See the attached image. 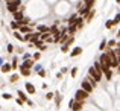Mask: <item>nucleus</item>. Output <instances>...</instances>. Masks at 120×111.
<instances>
[{"instance_id":"1","label":"nucleus","mask_w":120,"mask_h":111,"mask_svg":"<svg viewBox=\"0 0 120 111\" xmlns=\"http://www.w3.org/2000/svg\"><path fill=\"white\" fill-rule=\"evenodd\" d=\"M21 8V0H6V9L8 12L14 14Z\"/></svg>"},{"instance_id":"2","label":"nucleus","mask_w":120,"mask_h":111,"mask_svg":"<svg viewBox=\"0 0 120 111\" xmlns=\"http://www.w3.org/2000/svg\"><path fill=\"white\" fill-rule=\"evenodd\" d=\"M88 76H90V78H93L94 81L96 82H100L102 81V73H100L99 70H96V69H94V65H91L90 69H88Z\"/></svg>"},{"instance_id":"3","label":"nucleus","mask_w":120,"mask_h":111,"mask_svg":"<svg viewBox=\"0 0 120 111\" xmlns=\"http://www.w3.org/2000/svg\"><path fill=\"white\" fill-rule=\"evenodd\" d=\"M99 62L102 65H105V67H109V69H111V59H109V56H108V53H106V52H102V53H100Z\"/></svg>"},{"instance_id":"4","label":"nucleus","mask_w":120,"mask_h":111,"mask_svg":"<svg viewBox=\"0 0 120 111\" xmlns=\"http://www.w3.org/2000/svg\"><path fill=\"white\" fill-rule=\"evenodd\" d=\"M90 96V93H87L85 90H82V88H79V90H76V93H75V100H82V102H85V99Z\"/></svg>"},{"instance_id":"5","label":"nucleus","mask_w":120,"mask_h":111,"mask_svg":"<svg viewBox=\"0 0 120 111\" xmlns=\"http://www.w3.org/2000/svg\"><path fill=\"white\" fill-rule=\"evenodd\" d=\"M81 88H82V90H85V91H87V93H93V90H94L93 84H91V82L88 81L87 78H85L84 81L81 82Z\"/></svg>"},{"instance_id":"6","label":"nucleus","mask_w":120,"mask_h":111,"mask_svg":"<svg viewBox=\"0 0 120 111\" xmlns=\"http://www.w3.org/2000/svg\"><path fill=\"white\" fill-rule=\"evenodd\" d=\"M68 107H70V110L71 111H81L82 108H84V102H82V100H71V102H70V105H68Z\"/></svg>"},{"instance_id":"7","label":"nucleus","mask_w":120,"mask_h":111,"mask_svg":"<svg viewBox=\"0 0 120 111\" xmlns=\"http://www.w3.org/2000/svg\"><path fill=\"white\" fill-rule=\"evenodd\" d=\"M34 46H35L37 49L40 50V52H44V50L47 49V46H46V41H43L41 38H40L38 41H35V43H34Z\"/></svg>"},{"instance_id":"8","label":"nucleus","mask_w":120,"mask_h":111,"mask_svg":"<svg viewBox=\"0 0 120 111\" xmlns=\"http://www.w3.org/2000/svg\"><path fill=\"white\" fill-rule=\"evenodd\" d=\"M23 9H24V8H23V6H21V8L18 9L17 12H14V14H12V15H14V20H15V21H21V20H23V18H24Z\"/></svg>"},{"instance_id":"9","label":"nucleus","mask_w":120,"mask_h":111,"mask_svg":"<svg viewBox=\"0 0 120 111\" xmlns=\"http://www.w3.org/2000/svg\"><path fill=\"white\" fill-rule=\"evenodd\" d=\"M24 88H26V93H29V94H35L37 93L35 85L30 84V82H26V84H24Z\"/></svg>"},{"instance_id":"10","label":"nucleus","mask_w":120,"mask_h":111,"mask_svg":"<svg viewBox=\"0 0 120 111\" xmlns=\"http://www.w3.org/2000/svg\"><path fill=\"white\" fill-rule=\"evenodd\" d=\"M82 52H84V49H82V47H79V46H76V47H75V49L70 52V58H76V56L82 55Z\"/></svg>"},{"instance_id":"11","label":"nucleus","mask_w":120,"mask_h":111,"mask_svg":"<svg viewBox=\"0 0 120 111\" xmlns=\"http://www.w3.org/2000/svg\"><path fill=\"white\" fill-rule=\"evenodd\" d=\"M0 72H2V73H9V72H12L11 62H5V64H2V65H0Z\"/></svg>"},{"instance_id":"12","label":"nucleus","mask_w":120,"mask_h":111,"mask_svg":"<svg viewBox=\"0 0 120 111\" xmlns=\"http://www.w3.org/2000/svg\"><path fill=\"white\" fill-rule=\"evenodd\" d=\"M34 65H35V61H34L32 58H30V59H26V61L21 62V67H26V69H32Z\"/></svg>"},{"instance_id":"13","label":"nucleus","mask_w":120,"mask_h":111,"mask_svg":"<svg viewBox=\"0 0 120 111\" xmlns=\"http://www.w3.org/2000/svg\"><path fill=\"white\" fill-rule=\"evenodd\" d=\"M76 31H78V26H76V24H68V27H67V34H68V35L73 37L75 34H76Z\"/></svg>"},{"instance_id":"14","label":"nucleus","mask_w":120,"mask_h":111,"mask_svg":"<svg viewBox=\"0 0 120 111\" xmlns=\"http://www.w3.org/2000/svg\"><path fill=\"white\" fill-rule=\"evenodd\" d=\"M18 31H20V32L23 34V35H26V34H30V32H34V31H32V27H30L29 24H27V26H20V29H18Z\"/></svg>"},{"instance_id":"15","label":"nucleus","mask_w":120,"mask_h":111,"mask_svg":"<svg viewBox=\"0 0 120 111\" xmlns=\"http://www.w3.org/2000/svg\"><path fill=\"white\" fill-rule=\"evenodd\" d=\"M20 69V75L21 76H30V73H32V70H30V69H26V67H18Z\"/></svg>"},{"instance_id":"16","label":"nucleus","mask_w":120,"mask_h":111,"mask_svg":"<svg viewBox=\"0 0 120 111\" xmlns=\"http://www.w3.org/2000/svg\"><path fill=\"white\" fill-rule=\"evenodd\" d=\"M12 35H14V38H15V40H18V41H23V43H24V35L20 32V31H14V34H12Z\"/></svg>"},{"instance_id":"17","label":"nucleus","mask_w":120,"mask_h":111,"mask_svg":"<svg viewBox=\"0 0 120 111\" xmlns=\"http://www.w3.org/2000/svg\"><path fill=\"white\" fill-rule=\"evenodd\" d=\"M94 15H96V11H94V9H91V11H90V12H88V14L84 17V18H85V21H87V23H90V21L93 20Z\"/></svg>"},{"instance_id":"18","label":"nucleus","mask_w":120,"mask_h":111,"mask_svg":"<svg viewBox=\"0 0 120 111\" xmlns=\"http://www.w3.org/2000/svg\"><path fill=\"white\" fill-rule=\"evenodd\" d=\"M37 29H38V32H41V34H47V32L50 31V27H49V26H46V24H40Z\"/></svg>"},{"instance_id":"19","label":"nucleus","mask_w":120,"mask_h":111,"mask_svg":"<svg viewBox=\"0 0 120 111\" xmlns=\"http://www.w3.org/2000/svg\"><path fill=\"white\" fill-rule=\"evenodd\" d=\"M106 47H108V41L102 40V41H100V44H99V50H100V52H105Z\"/></svg>"},{"instance_id":"20","label":"nucleus","mask_w":120,"mask_h":111,"mask_svg":"<svg viewBox=\"0 0 120 111\" xmlns=\"http://www.w3.org/2000/svg\"><path fill=\"white\" fill-rule=\"evenodd\" d=\"M84 23H85V18L84 17H78V21H76L78 29H82V27H84Z\"/></svg>"},{"instance_id":"21","label":"nucleus","mask_w":120,"mask_h":111,"mask_svg":"<svg viewBox=\"0 0 120 111\" xmlns=\"http://www.w3.org/2000/svg\"><path fill=\"white\" fill-rule=\"evenodd\" d=\"M116 46H117V40L112 38V40L108 41V47H106V49H116Z\"/></svg>"},{"instance_id":"22","label":"nucleus","mask_w":120,"mask_h":111,"mask_svg":"<svg viewBox=\"0 0 120 111\" xmlns=\"http://www.w3.org/2000/svg\"><path fill=\"white\" fill-rule=\"evenodd\" d=\"M9 26H11L12 31H18V29H20V23H18V21H15V20H12Z\"/></svg>"},{"instance_id":"23","label":"nucleus","mask_w":120,"mask_h":111,"mask_svg":"<svg viewBox=\"0 0 120 111\" xmlns=\"http://www.w3.org/2000/svg\"><path fill=\"white\" fill-rule=\"evenodd\" d=\"M11 65H12V70H17V69H18V58H17V56H14V58H12Z\"/></svg>"},{"instance_id":"24","label":"nucleus","mask_w":120,"mask_h":111,"mask_svg":"<svg viewBox=\"0 0 120 111\" xmlns=\"http://www.w3.org/2000/svg\"><path fill=\"white\" fill-rule=\"evenodd\" d=\"M17 94H18V97H20L21 100H24V102H27V100H29V99H27V96H26V93H24V91L18 90V91H17Z\"/></svg>"},{"instance_id":"25","label":"nucleus","mask_w":120,"mask_h":111,"mask_svg":"<svg viewBox=\"0 0 120 111\" xmlns=\"http://www.w3.org/2000/svg\"><path fill=\"white\" fill-rule=\"evenodd\" d=\"M18 79H20V75H18V73H14V75H11V78H9V82H11V84H15Z\"/></svg>"},{"instance_id":"26","label":"nucleus","mask_w":120,"mask_h":111,"mask_svg":"<svg viewBox=\"0 0 120 111\" xmlns=\"http://www.w3.org/2000/svg\"><path fill=\"white\" fill-rule=\"evenodd\" d=\"M78 17H79V15H78V14H75V15H71V17L70 18H68V24H76V21H78Z\"/></svg>"},{"instance_id":"27","label":"nucleus","mask_w":120,"mask_h":111,"mask_svg":"<svg viewBox=\"0 0 120 111\" xmlns=\"http://www.w3.org/2000/svg\"><path fill=\"white\" fill-rule=\"evenodd\" d=\"M82 2L85 3V6H87V8L93 9V5H94V2H96V0H82Z\"/></svg>"},{"instance_id":"28","label":"nucleus","mask_w":120,"mask_h":111,"mask_svg":"<svg viewBox=\"0 0 120 111\" xmlns=\"http://www.w3.org/2000/svg\"><path fill=\"white\" fill-rule=\"evenodd\" d=\"M105 27L106 29H112V27H114V20H106Z\"/></svg>"},{"instance_id":"29","label":"nucleus","mask_w":120,"mask_h":111,"mask_svg":"<svg viewBox=\"0 0 120 111\" xmlns=\"http://www.w3.org/2000/svg\"><path fill=\"white\" fill-rule=\"evenodd\" d=\"M32 59H34V61H40V59H41V52H40V50L32 55Z\"/></svg>"},{"instance_id":"30","label":"nucleus","mask_w":120,"mask_h":111,"mask_svg":"<svg viewBox=\"0 0 120 111\" xmlns=\"http://www.w3.org/2000/svg\"><path fill=\"white\" fill-rule=\"evenodd\" d=\"M70 76H71V78H76V76H78V67H71Z\"/></svg>"},{"instance_id":"31","label":"nucleus","mask_w":120,"mask_h":111,"mask_svg":"<svg viewBox=\"0 0 120 111\" xmlns=\"http://www.w3.org/2000/svg\"><path fill=\"white\" fill-rule=\"evenodd\" d=\"M112 20H114V26H117V24L120 23V12H117V14H116V17L112 18Z\"/></svg>"},{"instance_id":"32","label":"nucleus","mask_w":120,"mask_h":111,"mask_svg":"<svg viewBox=\"0 0 120 111\" xmlns=\"http://www.w3.org/2000/svg\"><path fill=\"white\" fill-rule=\"evenodd\" d=\"M68 49H70V46H67V44H62V46H61V52L62 53H67Z\"/></svg>"},{"instance_id":"33","label":"nucleus","mask_w":120,"mask_h":111,"mask_svg":"<svg viewBox=\"0 0 120 111\" xmlns=\"http://www.w3.org/2000/svg\"><path fill=\"white\" fill-rule=\"evenodd\" d=\"M61 99H62V96H61V94H56V96H55V102H56V107H59V103H61Z\"/></svg>"},{"instance_id":"34","label":"nucleus","mask_w":120,"mask_h":111,"mask_svg":"<svg viewBox=\"0 0 120 111\" xmlns=\"http://www.w3.org/2000/svg\"><path fill=\"white\" fill-rule=\"evenodd\" d=\"M37 73H38L40 78H44V76H46V70H44V69H40V70L37 72Z\"/></svg>"},{"instance_id":"35","label":"nucleus","mask_w":120,"mask_h":111,"mask_svg":"<svg viewBox=\"0 0 120 111\" xmlns=\"http://www.w3.org/2000/svg\"><path fill=\"white\" fill-rule=\"evenodd\" d=\"M2 97H3V99H6V100H11V99H12V96H11L9 93H3Z\"/></svg>"},{"instance_id":"36","label":"nucleus","mask_w":120,"mask_h":111,"mask_svg":"<svg viewBox=\"0 0 120 111\" xmlns=\"http://www.w3.org/2000/svg\"><path fill=\"white\" fill-rule=\"evenodd\" d=\"M53 97H55V93H47V94H46V99H47V100H52Z\"/></svg>"},{"instance_id":"37","label":"nucleus","mask_w":120,"mask_h":111,"mask_svg":"<svg viewBox=\"0 0 120 111\" xmlns=\"http://www.w3.org/2000/svg\"><path fill=\"white\" fill-rule=\"evenodd\" d=\"M6 50H8L9 53H12L14 52V46H12V44H8V46H6Z\"/></svg>"},{"instance_id":"38","label":"nucleus","mask_w":120,"mask_h":111,"mask_svg":"<svg viewBox=\"0 0 120 111\" xmlns=\"http://www.w3.org/2000/svg\"><path fill=\"white\" fill-rule=\"evenodd\" d=\"M32 58V55H30V53H24L23 55V61H26V59H30Z\"/></svg>"},{"instance_id":"39","label":"nucleus","mask_w":120,"mask_h":111,"mask_svg":"<svg viewBox=\"0 0 120 111\" xmlns=\"http://www.w3.org/2000/svg\"><path fill=\"white\" fill-rule=\"evenodd\" d=\"M15 102H17V105H23V103H24V100H21L20 97H17V99H15Z\"/></svg>"},{"instance_id":"40","label":"nucleus","mask_w":120,"mask_h":111,"mask_svg":"<svg viewBox=\"0 0 120 111\" xmlns=\"http://www.w3.org/2000/svg\"><path fill=\"white\" fill-rule=\"evenodd\" d=\"M67 72H68V69H67V67H62V69H61V73H62V75L67 73Z\"/></svg>"},{"instance_id":"41","label":"nucleus","mask_w":120,"mask_h":111,"mask_svg":"<svg viewBox=\"0 0 120 111\" xmlns=\"http://www.w3.org/2000/svg\"><path fill=\"white\" fill-rule=\"evenodd\" d=\"M40 69H43V67H41V65H35V67H34V70H35V72H38Z\"/></svg>"},{"instance_id":"42","label":"nucleus","mask_w":120,"mask_h":111,"mask_svg":"<svg viewBox=\"0 0 120 111\" xmlns=\"http://www.w3.org/2000/svg\"><path fill=\"white\" fill-rule=\"evenodd\" d=\"M26 103H27V105H29V107H34V102H32V100H27Z\"/></svg>"},{"instance_id":"43","label":"nucleus","mask_w":120,"mask_h":111,"mask_svg":"<svg viewBox=\"0 0 120 111\" xmlns=\"http://www.w3.org/2000/svg\"><path fill=\"white\" fill-rule=\"evenodd\" d=\"M56 78H58V79L62 78V73H61V72H59V73H56Z\"/></svg>"},{"instance_id":"44","label":"nucleus","mask_w":120,"mask_h":111,"mask_svg":"<svg viewBox=\"0 0 120 111\" xmlns=\"http://www.w3.org/2000/svg\"><path fill=\"white\" fill-rule=\"evenodd\" d=\"M117 38H120V31H117Z\"/></svg>"},{"instance_id":"45","label":"nucleus","mask_w":120,"mask_h":111,"mask_svg":"<svg viewBox=\"0 0 120 111\" xmlns=\"http://www.w3.org/2000/svg\"><path fill=\"white\" fill-rule=\"evenodd\" d=\"M117 69H119V73H120V65H119V67H117Z\"/></svg>"},{"instance_id":"46","label":"nucleus","mask_w":120,"mask_h":111,"mask_svg":"<svg viewBox=\"0 0 120 111\" xmlns=\"http://www.w3.org/2000/svg\"><path fill=\"white\" fill-rule=\"evenodd\" d=\"M116 2H117V3H120V0H116Z\"/></svg>"}]
</instances>
